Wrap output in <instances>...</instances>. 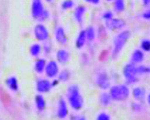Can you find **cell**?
Listing matches in <instances>:
<instances>
[{"label":"cell","mask_w":150,"mask_h":120,"mask_svg":"<svg viewBox=\"0 0 150 120\" xmlns=\"http://www.w3.org/2000/svg\"><path fill=\"white\" fill-rule=\"evenodd\" d=\"M56 115L59 119H65L69 115V107H68V102L66 101L65 98H61L58 100L57 103V111H56Z\"/></svg>","instance_id":"obj_9"},{"label":"cell","mask_w":150,"mask_h":120,"mask_svg":"<svg viewBox=\"0 0 150 120\" xmlns=\"http://www.w3.org/2000/svg\"><path fill=\"white\" fill-rule=\"evenodd\" d=\"M70 59L69 52L68 50H66L64 48L58 49L56 52V60L58 63H60L62 64H65L67 63H69V61Z\"/></svg>","instance_id":"obj_16"},{"label":"cell","mask_w":150,"mask_h":120,"mask_svg":"<svg viewBox=\"0 0 150 120\" xmlns=\"http://www.w3.org/2000/svg\"><path fill=\"white\" fill-rule=\"evenodd\" d=\"M30 53L33 57H38L42 53V46L39 43H34L30 45Z\"/></svg>","instance_id":"obj_22"},{"label":"cell","mask_w":150,"mask_h":120,"mask_svg":"<svg viewBox=\"0 0 150 120\" xmlns=\"http://www.w3.org/2000/svg\"><path fill=\"white\" fill-rule=\"evenodd\" d=\"M33 33H34V37L36 38V40L40 42H46V41H48L50 38L49 29L43 24H37L35 26L33 29Z\"/></svg>","instance_id":"obj_5"},{"label":"cell","mask_w":150,"mask_h":120,"mask_svg":"<svg viewBox=\"0 0 150 120\" xmlns=\"http://www.w3.org/2000/svg\"><path fill=\"white\" fill-rule=\"evenodd\" d=\"M108 1H113V0H108Z\"/></svg>","instance_id":"obj_37"},{"label":"cell","mask_w":150,"mask_h":120,"mask_svg":"<svg viewBox=\"0 0 150 120\" xmlns=\"http://www.w3.org/2000/svg\"><path fill=\"white\" fill-rule=\"evenodd\" d=\"M6 85L11 91H13V92L18 91L19 85H18V80L16 77H14V76L9 77V78L6 80Z\"/></svg>","instance_id":"obj_18"},{"label":"cell","mask_w":150,"mask_h":120,"mask_svg":"<svg viewBox=\"0 0 150 120\" xmlns=\"http://www.w3.org/2000/svg\"><path fill=\"white\" fill-rule=\"evenodd\" d=\"M34 102H35V106H36L37 110L39 112H43L45 110L46 108V100L44 98L41 94H38L35 96V98H34Z\"/></svg>","instance_id":"obj_19"},{"label":"cell","mask_w":150,"mask_h":120,"mask_svg":"<svg viewBox=\"0 0 150 120\" xmlns=\"http://www.w3.org/2000/svg\"><path fill=\"white\" fill-rule=\"evenodd\" d=\"M130 36H131V33H130L129 30L124 29L114 37L113 48H112V53H111L112 58L116 59V58L120 55L122 50H123L124 47L125 46L126 43H127L128 40L130 39Z\"/></svg>","instance_id":"obj_2"},{"label":"cell","mask_w":150,"mask_h":120,"mask_svg":"<svg viewBox=\"0 0 150 120\" xmlns=\"http://www.w3.org/2000/svg\"><path fill=\"white\" fill-rule=\"evenodd\" d=\"M113 17H114V14H113V13L111 10H105L102 15V18L104 19L105 21L110 20V19H112Z\"/></svg>","instance_id":"obj_30"},{"label":"cell","mask_w":150,"mask_h":120,"mask_svg":"<svg viewBox=\"0 0 150 120\" xmlns=\"http://www.w3.org/2000/svg\"><path fill=\"white\" fill-rule=\"evenodd\" d=\"M86 41L88 40H86V35L85 29L81 30V31L78 33L76 40H75V46H76V48H78V49L83 48L84 47V45H86Z\"/></svg>","instance_id":"obj_17"},{"label":"cell","mask_w":150,"mask_h":120,"mask_svg":"<svg viewBox=\"0 0 150 120\" xmlns=\"http://www.w3.org/2000/svg\"><path fill=\"white\" fill-rule=\"evenodd\" d=\"M46 61L44 59H37L35 61L34 65H33V68H34V71L38 73V74H41V73L45 72V67H46Z\"/></svg>","instance_id":"obj_20"},{"label":"cell","mask_w":150,"mask_h":120,"mask_svg":"<svg viewBox=\"0 0 150 120\" xmlns=\"http://www.w3.org/2000/svg\"><path fill=\"white\" fill-rule=\"evenodd\" d=\"M105 24L106 29H108L110 30H118L124 28L125 26V22L123 19L113 17L112 19H110V20L105 21Z\"/></svg>","instance_id":"obj_11"},{"label":"cell","mask_w":150,"mask_h":120,"mask_svg":"<svg viewBox=\"0 0 150 120\" xmlns=\"http://www.w3.org/2000/svg\"><path fill=\"white\" fill-rule=\"evenodd\" d=\"M95 83L102 90H108L110 88V80L108 75L105 72H100L99 74H97L95 78Z\"/></svg>","instance_id":"obj_7"},{"label":"cell","mask_w":150,"mask_h":120,"mask_svg":"<svg viewBox=\"0 0 150 120\" xmlns=\"http://www.w3.org/2000/svg\"><path fill=\"white\" fill-rule=\"evenodd\" d=\"M145 96H146V91H145L144 87L136 86L133 88L132 96L134 99L137 100V101H143V100L145 98Z\"/></svg>","instance_id":"obj_15"},{"label":"cell","mask_w":150,"mask_h":120,"mask_svg":"<svg viewBox=\"0 0 150 120\" xmlns=\"http://www.w3.org/2000/svg\"><path fill=\"white\" fill-rule=\"evenodd\" d=\"M46 1H48V2H51L52 0H46Z\"/></svg>","instance_id":"obj_36"},{"label":"cell","mask_w":150,"mask_h":120,"mask_svg":"<svg viewBox=\"0 0 150 120\" xmlns=\"http://www.w3.org/2000/svg\"><path fill=\"white\" fill-rule=\"evenodd\" d=\"M84 1L88 4H91V5H98L101 2V0H84Z\"/></svg>","instance_id":"obj_32"},{"label":"cell","mask_w":150,"mask_h":120,"mask_svg":"<svg viewBox=\"0 0 150 120\" xmlns=\"http://www.w3.org/2000/svg\"><path fill=\"white\" fill-rule=\"evenodd\" d=\"M108 93L114 101H124L130 96V89L126 84H116L110 86Z\"/></svg>","instance_id":"obj_3"},{"label":"cell","mask_w":150,"mask_h":120,"mask_svg":"<svg viewBox=\"0 0 150 120\" xmlns=\"http://www.w3.org/2000/svg\"><path fill=\"white\" fill-rule=\"evenodd\" d=\"M86 40H88V42H92L95 40L96 38V30H95V28L92 26H89L86 29Z\"/></svg>","instance_id":"obj_23"},{"label":"cell","mask_w":150,"mask_h":120,"mask_svg":"<svg viewBox=\"0 0 150 120\" xmlns=\"http://www.w3.org/2000/svg\"><path fill=\"white\" fill-rule=\"evenodd\" d=\"M67 99L72 110L80 111L84 107V98L81 94L80 87L77 84H70L67 90Z\"/></svg>","instance_id":"obj_1"},{"label":"cell","mask_w":150,"mask_h":120,"mask_svg":"<svg viewBox=\"0 0 150 120\" xmlns=\"http://www.w3.org/2000/svg\"><path fill=\"white\" fill-rule=\"evenodd\" d=\"M147 103H148V105L150 106V94L147 96Z\"/></svg>","instance_id":"obj_35"},{"label":"cell","mask_w":150,"mask_h":120,"mask_svg":"<svg viewBox=\"0 0 150 120\" xmlns=\"http://www.w3.org/2000/svg\"><path fill=\"white\" fill-rule=\"evenodd\" d=\"M142 17H143L144 20H150V8L147 10H145L143 13H142Z\"/></svg>","instance_id":"obj_31"},{"label":"cell","mask_w":150,"mask_h":120,"mask_svg":"<svg viewBox=\"0 0 150 120\" xmlns=\"http://www.w3.org/2000/svg\"><path fill=\"white\" fill-rule=\"evenodd\" d=\"M59 65L56 61H50L47 63L45 67V73L48 78L54 79L59 74Z\"/></svg>","instance_id":"obj_8"},{"label":"cell","mask_w":150,"mask_h":120,"mask_svg":"<svg viewBox=\"0 0 150 120\" xmlns=\"http://www.w3.org/2000/svg\"><path fill=\"white\" fill-rule=\"evenodd\" d=\"M142 3H143V5L146 8H148L150 6V0H142Z\"/></svg>","instance_id":"obj_33"},{"label":"cell","mask_w":150,"mask_h":120,"mask_svg":"<svg viewBox=\"0 0 150 120\" xmlns=\"http://www.w3.org/2000/svg\"><path fill=\"white\" fill-rule=\"evenodd\" d=\"M55 40L60 45H66L68 43V36H67L65 29L62 26H58L54 31Z\"/></svg>","instance_id":"obj_12"},{"label":"cell","mask_w":150,"mask_h":120,"mask_svg":"<svg viewBox=\"0 0 150 120\" xmlns=\"http://www.w3.org/2000/svg\"><path fill=\"white\" fill-rule=\"evenodd\" d=\"M74 7V1L73 0H64L61 4V8L63 10H70Z\"/></svg>","instance_id":"obj_29"},{"label":"cell","mask_w":150,"mask_h":120,"mask_svg":"<svg viewBox=\"0 0 150 120\" xmlns=\"http://www.w3.org/2000/svg\"><path fill=\"white\" fill-rule=\"evenodd\" d=\"M69 72L67 70V69H64V70H62L59 72L58 74V80L62 81V82H67L69 80Z\"/></svg>","instance_id":"obj_25"},{"label":"cell","mask_w":150,"mask_h":120,"mask_svg":"<svg viewBox=\"0 0 150 120\" xmlns=\"http://www.w3.org/2000/svg\"><path fill=\"white\" fill-rule=\"evenodd\" d=\"M86 10H88L86 7L83 6V5H80V6L75 8L73 16L78 24H80V25L83 24V21H84V15L86 13Z\"/></svg>","instance_id":"obj_14"},{"label":"cell","mask_w":150,"mask_h":120,"mask_svg":"<svg viewBox=\"0 0 150 120\" xmlns=\"http://www.w3.org/2000/svg\"><path fill=\"white\" fill-rule=\"evenodd\" d=\"M141 49L144 52H150V40L143 39L141 42Z\"/></svg>","instance_id":"obj_28"},{"label":"cell","mask_w":150,"mask_h":120,"mask_svg":"<svg viewBox=\"0 0 150 120\" xmlns=\"http://www.w3.org/2000/svg\"><path fill=\"white\" fill-rule=\"evenodd\" d=\"M137 70H138V74L140 76L150 74V65H144V64L137 65Z\"/></svg>","instance_id":"obj_26"},{"label":"cell","mask_w":150,"mask_h":120,"mask_svg":"<svg viewBox=\"0 0 150 120\" xmlns=\"http://www.w3.org/2000/svg\"><path fill=\"white\" fill-rule=\"evenodd\" d=\"M123 76L128 84H136L139 81L140 76L138 74L137 65L130 63L125 64L123 68Z\"/></svg>","instance_id":"obj_4"},{"label":"cell","mask_w":150,"mask_h":120,"mask_svg":"<svg viewBox=\"0 0 150 120\" xmlns=\"http://www.w3.org/2000/svg\"><path fill=\"white\" fill-rule=\"evenodd\" d=\"M53 87L52 82L47 79H39L36 81V90L39 94H46L49 93Z\"/></svg>","instance_id":"obj_10"},{"label":"cell","mask_w":150,"mask_h":120,"mask_svg":"<svg viewBox=\"0 0 150 120\" xmlns=\"http://www.w3.org/2000/svg\"><path fill=\"white\" fill-rule=\"evenodd\" d=\"M77 120H86V118L85 117H78Z\"/></svg>","instance_id":"obj_34"},{"label":"cell","mask_w":150,"mask_h":120,"mask_svg":"<svg viewBox=\"0 0 150 120\" xmlns=\"http://www.w3.org/2000/svg\"><path fill=\"white\" fill-rule=\"evenodd\" d=\"M130 63H133V64H141L143 61H144V51L142 50L141 48L139 49H135L134 51L131 53L130 55Z\"/></svg>","instance_id":"obj_13"},{"label":"cell","mask_w":150,"mask_h":120,"mask_svg":"<svg viewBox=\"0 0 150 120\" xmlns=\"http://www.w3.org/2000/svg\"><path fill=\"white\" fill-rule=\"evenodd\" d=\"M113 8L116 13H123V11L125 10V0H114Z\"/></svg>","instance_id":"obj_24"},{"label":"cell","mask_w":150,"mask_h":120,"mask_svg":"<svg viewBox=\"0 0 150 120\" xmlns=\"http://www.w3.org/2000/svg\"><path fill=\"white\" fill-rule=\"evenodd\" d=\"M96 120H111V115L106 111H101L96 115Z\"/></svg>","instance_id":"obj_27"},{"label":"cell","mask_w":150,"mask_h":120,"mask_svg":"<svg viewBox=\"0 0 150 120\" xmlns=\"http://www.w3.org/2000/svg\"><path fill=\"white\" fill-rule=\"evenodd\" d=\"M45 9L42 0H33L31 2V16L36 20H41Z\"/></svg>","instance_id":"obj_6"},{"label":"cell","mask_w":150,"mask_h":120,"mask_svg":"<svg viewBox=\"0 0 150 120\" xmlns=\"http://www.w3.org/2000/svg\"><path fill=\"white\" fill-rule=\"evenodd\" d=\"M99 101H100V104H101L102 106H104V107L109 106L110 104H111V101H112L111 98H110L109 93H108V92L102 93V94L100 95Z\"/></svg>","instance_id":"obj_21"}]
</instances>
